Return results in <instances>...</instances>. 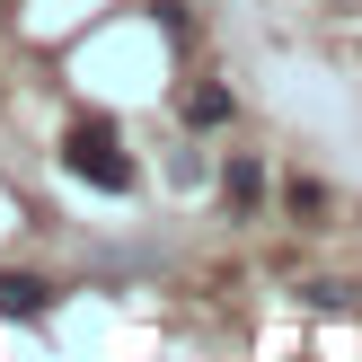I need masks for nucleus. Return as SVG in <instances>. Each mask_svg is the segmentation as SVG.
<instances>
[{
  "label": "nucleus",
  "instance_id": "3",
  "mask_svg": "<svg viewBox=\"0 0 362 362\" xmlns=\"http://www.w3.org/2000/svg\"><path fill=\"white\" fill-rule=\"evenodd\" d=\"M177 115H186V124H230V88H186Z\"/></svg>",
  "mask_w": 362,
  "mask_h": 362
},
{
  "label": "nucleus",
  "instance_id": "2",
  "mask_svg": "<svg viewBox=\"0 0 362 362\" xmlns=\"http://www.w3.org/2000/svg\"><path fill=\"white\" fill-rule=\"evenodd\" d=\"M53 310V283L35 274H0V318H45Z\"/></svg>",
  "mask_w": 362,
  "mask_h": 362
},
{
  "label": "nucleus",
  "instance_id": "4",
  "mask_svg": "<svg viewBox=\"0 0 362 362\" xmlns=\"http://www.w3.org/2000/svg\"><path fill=\"white\" fill-rule=\"evenodd\" d=\"M257 194H265V168L257 159H230V212H257Z\"/></svg>",
  "mask_w": 362,
  "mask_h": 362
},
{
  "label": "nucleus",
  "instance_id": "1",
  "mask_svg": "<svg viewBox=\"0 0 362 362\" xmlns=\"http://www.w3.org/2000/svg\"><path fill=\"white\" fill-rule=\"evenodd\" d=\"M62 168L80 177V186H98V194H124V186H133V159H124L115 124H71V141H62Z\"/></svg>",
  "mask_w": 362,
  "mask_h": 362
}]
</instances>
